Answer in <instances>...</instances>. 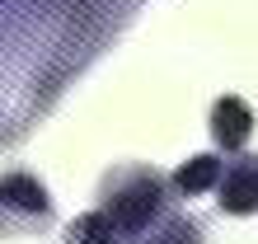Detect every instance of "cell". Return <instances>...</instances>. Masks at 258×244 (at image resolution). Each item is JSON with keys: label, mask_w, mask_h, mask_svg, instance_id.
Masks as SVG:
<instances>
[{"label": "cell", "mask_w": 258, "mask_h": 244, "mask_svg": "<svg viewBox=\"0 0 258 244\" xmlns=\"http://www.w3.org/2000/svg\"><path fill=\"white\" fill-rule=\"evenodd\" d=\"M99 0H0V141L42 113V89L75 66L85 14Z\"/></svg>", "instance_id": "obj_1"}, {"label": "cell", "mask_w": 258, "mask_h": 244, "mask_svg": "<svg viewBox=\"0 0 258 244\" xmlns=\"http://www.w3.org/2000/svg\"><path fill=\"white\" fill-rule=\"evenodd\" d=\"M174 216V188L150 164H122L103 174L99 202L71 221L66 244H141Z\"/></svg>", "instance_id": "obj_2"}, {"label": "cell", "mask_w": 258, "mask_h": 244, "mask_svg": "<svg viewBox=\"0 0 258 244\" xmlns=\"http://www.w3.org/2000/svg\"><path fill=\"white\" fill-rule=\"evenodd\" d=\"M56 221L52 197L42 188V178L10 169L0 174V239H28V235H47Z\"/></svg>", "instance_id": "obj_3"}, {"label": "cell", "mask_w": 258, "mask_h": 244, "mask_svg": "<svg viewBox=\"0 0 258 244\" xmlns=\"http://www.w3.org/2000/svg\"><path fill=\"white\" fill-rule=\"evenodd\" d=\"M216 207L225 216H253L258 211V155H230L221 164V183H216Z\"/></svg>", "instance_id": "obj_4"}, {"label": "cell", "mask_w": 258, "mask_h": 244, "mask_svg": "<svg viewBox=\"0 0 258 244\" xmlns=\"http://www.w3.org/2000/svg\"><path fill=\"white\" fill-rule=\"evenodd\" d=\"M249 136H253V108L239 94L216 99V108H211V141H216L225 155H239Z\"/></svg>", "instance_id": "obj_5"}, {"label": "cell", "mask_w": 258, "mask_h": 244, "mask_svg": "<svg viewBox=\"0 0 258 244\" xmlns=\"http://www.w3.org/2000/svg\"><path fill=\"white\" fill-rule=\"evenodd\" d=\"M221 155H192V160H183L174 169V178H169V188H174V197H197V193H211L221 183Z\"/></svg>", "instance_id": "obj_6"}, {"label": "cell", "mask_w": 258, "mask_h": 244, "mask_svg": "<svg viewBox=\"0 0 258 244\" xmlns=\"http://www.w3.org/2000/svg\"><path fill=\"white\" fill-rule=\"evenodd\" d=\"M141 244H202V221H197V216H183V211H174V216L164 221L155 235H146Z\"/></svg>", "instance_id": "obj_7"}]
</instances>
